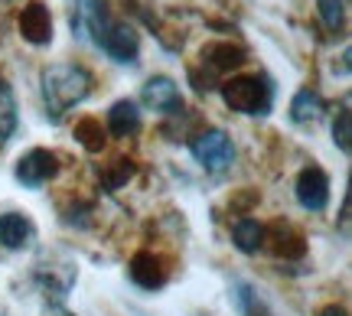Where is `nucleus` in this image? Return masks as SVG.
Here are the masks:
<instances>
[{
    "label": "nucleus",
    "mask_w": 352,
    "mask_h": 316,
    "mask_svg": "<svg viewBox=\"0 0 352 316\" xmlns=\"http://www.w3.org/2000/svg\"><path fill=\"white\" fill-rule=\"evenodd\" d=\"M91 72L85 65L76 63H56L43 72V98H46V108H50L52 121H63V114L69 108L82 104L91 95Z\"/></svg>",
    "instance_id": "nucleus-1"
},
{
    "label": "nucleus",
    "mask_w": 352,
    "mask_h": 316,
    "mask_svg": "<svg viewBox=\"0 0 352 316\" xmlns=\"http://www.w3.org/2000/svg\"><path fill=\"white\" fill-rule=\"evenodd\" d=\"M222 98L239 114H267L274 104V85L264 76H235L222 85Z\"/></svg>",
    "instance_id": "nucleus-2"
},
{
    "label": "nucleus",
    "mask_w": 352,
    "mask_h": 316,
    "mask_svg": "<svg viewBox=\"0 0 352 316\" xmlns=\"http://www.w3.org/2000/svg\"><path fill=\"white\" fill-rule=\"evenodd\" d=\"M189 150H192V157H196L209 173H222V170L232 163V157H235V147H232V140L226 137V131H215V127L196 134L192 144H189Z\"/></svg>",
    "instance_id": "nucleus-3"
},
{
    "label": "nucleus",
    "mask_w": 352,
    "mask_h": 316,
    "mask_svg": "<svg viewBox=\"0 0 352 316\" xmlns=\"http://www.w3.org/2000/svg\"><path fill=\"white\" fill-rule=\"evenodd\" d=\"M72 30H76V36H88L95 43H101V36L108 33V26L114 23L108 10H104V3L101 0H72Z\"/></svg>",
    "instance_id": "nucleus-4"
},
{
    "label": "nucleus",
    "mask_w": 352,
    "mask_h": 316,
    "mask_svg": "<svg viewBox=\"0 0 352 316\" xmlns=\"http://www.w3.org/2000/svg\"><path fill=\"white\" fill-rule=\"evenodd\" d=\"M297 203L307 212H323L329 205V177L320 166H307L297 177Z\"/></svg>",
    "instance_id": "nucleus-5"
},
{
    "label": "nucleus",
    "mask_w": 352,
    "mask_h": 316,
    "mask_svg": "<svg viewBox=\"0 0 352 316\" xmlns=\"http://www.w3.org/2000/svg\"><path fill=\"white\" fill-rule=\"evenodd\" d=\"M59 173V157L52 150H30L26 157H20L16 163V179L23 186H43Z\"/></svg>",
    "instance_id": "nucleus-6"
},
{
    "label": "nucleus",
    "mask_w": 352,
    "mask_h": 316,
    "mask_svg": "<svg viewBox=\"0 0 352 316\" xmlns=\"http://www.w3.org/2000/svg\"><path fill=\"white\" fill-rule=\"evenodd\" d=\"M140 98H144L147 108H153V111H160V114H179L183 111V95H179L173 78H166V76L147 78V85H144V91H140Z\"/></svg>",
    "instance_id": "nucleus-7"
},
{
    "label": "nucleus",
    "mask_w": 352,
    "mask_h": 316,
    "mask_svg": "<svg viewBox=\"0 0 352 316\" xmlns=\"http://www.w3.org/2000/svg\"><path fill=\"white\" fill-rule=\"evenodd\" d=\"M98 46L111 56L114 63H134L138 52H140V39H138V33H134V26L111 23L108 26V33L101 36Z\"/></svg>",
    "instance_id": "nucleus-8"
},
{
    "label": "nucleus",
    "mask_w": 352,
    "mask_h": 316,
    "mask_svg": "<svg viewBox=\"0 0 352 316\" xmlns=\"http://www.w3.org/2000/svg\"><path fill=\"white\" fill-rule=\"evenodd\" d=\"M20 36L33 46H46L52 39V16H50V7L46 3H26L23 13H20Z\"/></svg>",
    "instance_id": "nucleus-9"
},
{
    "label": "nucleus",
    "mask_w": 352,
    "mask_h": 316,
    "mask_svg": "<svg viewBox=\"0 0 352 316\" xmlns=\"http://www.w3.org/2000/svg\"><path fill=\"white\" fill-rule=\"evenodd\" d=\"M131 280L138 284V287H144V291H160L166 284V264L160 254L153 251H140L131 258Z\"/></svg>",
    "instance_id": "nucleus-10"
},
{
    "label": "nucleus",
    "mask_w": 352,
    "mask_h": 316,
    "mask_svg": "<svg viewBox=\"0 0 352 316\" xmlns=\"http://www.w3.org/2000/svg\"><path fill=\"white\" fill-rule=\"evenodd\" d=\"M245 59H248V52L235 46V43H209V46H202V65L212 76H226L232 69H241Z\"/></svg>",
    "instance_id": "nucleus-11"
},
{
    "label": "nucleus",
    "mask_w": 352,
    "mask_h": 316,
    "mask_svg": "<svg viewBox=\"0 0 352 316\" xmlns=\"http://www.w3.org/2000/svg\"><path fill=\"white\" fill-rule=\"evenodd\" d=\"M33 241V222L20 212H7L0 215V245L3 248H26Z\"/></svg>",
    "instance_id": "nucleus-12"
},
{
    "label": "nucleus",
    "mask_w": 352,
    "mask_h": 316,
    "mask_svg": "<svg viewBox=\"0 0 352 316\" xmlns=\"http://www.w3.org/2000/svg\"><path fill=\"white\" fill-rule=\"evenodd\" d=\"M140 127V111L134 102H114L111 111H108V131L114 137H131L134 131Z\"/></svg>",
    "instance_id": "nucleus-13"
},
{
    "label": "nucleus",
    "mask_w": 352,
    "mask_h": 316,
    "mask_svg": "<svg viewBox=\"0 0 352 316\" xmlns=\"http://www.w3.org/2000/svg\"><path fill=\"white\" fill-rule=\"evenodd\" d=\"M232 241H235L239 251L254 254L264 241H267V232H264V225L254 222V218H239V222L232 225Z\"/></svg>",
    "instance_id": "nucleus-14"
},
{
    "label": "nucleus",
    "mask_w": 352,
    "mask_h": 316,
    "mask_svg": "<svg viewBox=\"0 0 352 316\" xmlns=\"http://www.w3.org/2000/svg\"><path fill=\"white\" fill-rule=\"evenodd\" d=\"M13 131H16V98L7 78L0 76V147L13 137Z\"/></svg>",
    "instance_id": "nucleus-15"
},
{
    "label": "nucleus",
    "mask_w": 352,
    "mask_h": 316,
    "mask_svg": "<svg viewBox=\"0 0 352 316\" xmlns=\"http://www.w3.org/2000/svg\"><path fill=\"white\" fill-rule=\"evenodd\" d=\"M323 111V98L316 95L314 89H303L294 95V102H290V117L297 121V124H307V121H316Z\"/></svg>",
    "instance_id": "nucleus-16"
},
{
    "label": "nucleus",
    "mask_w": 352,
    "mask_h": 316,
    "mask_svg": "<svg viewBox=\"0 0 352 316\" xmlns=\"http://www.w3.org/2000/svg\"><path fill=\"white\" fill-rule=\"evenodd\" d=\"M274 254H280V258H300L303 254V238L294 225H274Z\"/></svg>",
    "instance_id": "nucleus-17"
},
{
    "label": "nucleus",
    "mask_w": 352,
    "mask_h": 316,
    "mask_svg": "<svg viewBox=\"0 0 352 316\" xmlns=\"http://www.w3.org/2000/svg\"><path fill=\"white\" fill-rule=\"evenodd\" d=\"M131 177H134V163H131V160H124V157H118L114 163H108L104 170H101V186L114 192V190H121Z\"/></svg>",
    "instance_id": "nucleus-18"
},
{
    "label": "nucleus",
    "mask_w": 352,
    "mask_h": 316,
    "mask_svg": "<svg viewBox=\"0 0 352 316\" xmlns=\"http://www.w3.org/2000/svg\"><path fill=\"white\" fill-rule=\"evenodd\" d=\"M76 137L78 144L85 147V150H101V144H104V131H101V121H95V117H82L76 124Z\"/></svg>",
    "instance_id": "nucleus-19"
},
{
    "label": "nucleus",
    "mask_w": 352,
    "mask_h": 316,
    "mask_svg": "<svg viewBox=\"0 0 352 316\" xmlns=\"http://www.w3.org/2000/svg\"><path fill=\"white\" fill-rule=\"evenodd\" d=\"M235 300H239L241 316H271L267 304H264V300L252 291V287H248V284H239V287H235Z\"/></svg>",
    "instance_id": "nucleus-20"
},
{
    "label": "nucleus",
    "mask_w": 352,
    "mask_h": 316,
    "mask_svg": "<svg viewBox=\"0 0 352 316\" xmlns=\"http://www.w3.org/2000/svg\"><path fill=\"white\" fill-rule=\"evenodd\" d=\"M349 137H352V114H349V104H342L340 114H336V124H333V140L342 153H349Z\"/></svg>",
    "instance_id": "nucleus-21"
},
{
    "label": "nucleus",
    "mask_w": 352,
    "mask_h": 316,
    "mask_svg": "<svg viewBox=\"0 0 352 316\" xmlns=\"http://www.w3.org/2000/svg\"><path fill=\"white\" fill-rule=\"evenodd\" d=\"M320 16H323V23L327 30H342V0H320Z\"/></svg>",
    "instance_id": "nucleus-22"
},
{
    "label": "nucleus",
    "mask_w": 352,
    "mask_h": 316,
    "mask_svg": "<svg viewBox=\"0 0 352 316\" xmlns=\"http://www.w3.org/2000/svg\"><path fill=\"white\" fill-rule=\"evenodd\" d=\"M320 316H349V313H346V306L329 304V306H323V310H320Z\"/></svg>",
    "instance_id": "nucleus-23"
}]
</instances>
